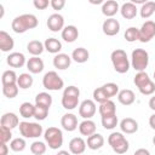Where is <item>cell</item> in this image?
Here are the masks:
<instances>
[{
	"mask_svg": "<svg viewBox=\"0 0 155 155\" xmlns=\"http://www.w3.org/2000/svg\"><path fill=\"white\" fill-rule=\"evenodd\" d=\"M0 125L2 127H6L8 130H12V128L19 126V119H18V116L15 113H5L1 116Z\"/></svg>",
	"mask_w": 155,
	"mask_h": 155,
	"instance_id": "cell-16",
	"label": "cell"
},
{
	"mask_svg": "<svg viewBox=\"0 0 155 155\" xmlns=\"http://www.w3.org/2000/svg\"><path fill=\"white\" fill-rule=\"evenodd\" d=\"M108 143L116 154H125L130 148L128 140L121 132L110 133V136L108 137Z\"/></svg>",
	"mask_w": 155,
	"mask_h": 155,
	"instance_id": "cell-7",
	"label": "cell"
},
{
	"mask_svg": "<svg viewBox=\"0 0 155 155\" xmlns=\"http://www.w3.org/2000/svg\"><path fill=\"white\" fill-rule=\"evenodd\" d=\"M50 5H51V7L53 10L59 11V10H62L65 6V1L64 0H51L50 1Z\"/></svg>",
	"mask_w": 155,
	"mask_h": 155,
	"instance_id": "cell-46",
	"label": "cell"
},
{
	"mask_svg": "<svg viewBox=\"0 0 155 155\" xmlns=\"http://www.w3.org/2000/svg\"><path fill=\"white\" fill-rule=\"evenodd\" d=\"M119 10H120L119 4L115 0H107L102 5V13L108 18H113V16H115Z\"/></svg>",
	"mask_w": 155,
	"mask_h": 155,
	"instance_id": "cell-20",
	"label": "cell"
},
{
	"mask_svg": "<svg viewBox=\"0 0 155 155\" xmlns=\"http://www.w3.org/2000/svg\"><path fill=\"white\" fill-rule=\"evenodd\" d=\"M19 133L24 138H38L42 134L44 130L42 126L38 122H29V121H22L19 122Z\"/></svg>",
	"mask_w": 155,
	"mask_h": 155,
	"instance_id": "cell-8",
	"label": "cell"
},
{
	"mask_svg": "<svg viewBox=\"0 0 155 155\" xmlns=\"http://www.w3.org/2000/svg\"><path fill=\"white\" fill-rule=\"evenodd\" d=\"M133 155H150V151L148 149H145V148H139V149H137L134 151Z\"/></svg>",
	"mask_w": 155,
	"mask_h": 155,
	"instance_id": "cell-48",
	"label": "cell"
},
{
	"mask_svg": "<svg viewBox=\"0 0 155 155\" xmlns=\"http://www.w3.org/2000/svg\"><path fill=\"white\" fill-rule=\"evenodd\" d=\"M102 29L107 36H114L120 31V23L115 18H107L103 22Z\"/></svg>",
	"mask_w": 155,
	"mask_h": 155,
	"instance_id": "cell-13",
	"label": "cell"
},
{
	"mask_svg": "<svg viewBox=\"0 0 155 155\" xmlns=\"http://www.w3.org/2000/svg\"><path fill=\"white\" fill-rule=\"evenodd\" d=\"M44 138H45V142L47 143L48 148H51L53 150H56L63 145V132L58 127H53V126L48 127L44 132Z\"/></svg>",
	"mask_w": 155,
	"mask_h": 155,
	"instance_id": "cell-6",
	"label": "cell"
},
{
	"mask_svg": "<svg viewBox=\"0 0 155 155\" xmlns=\"http://www.w3.org/2000/svg\"><path fill=\"white\" fill-rule=\"evenodd\" d=\"M8 154V147L6 143H0V155H7Z\"/></svg>",
	"mask_w": 155,
	"mask_h": 155,
	"instance_id": "cell-49",
	"label": "cell"
},
{
	"mask_svg": "<svg viewBox=\"0 0 155 155\" xmlns=\"http://www.w3.org/2000/svg\"><path fill=\"white\" fill-rule=\"evenodd\" d=\"M155 36V22L145 21L139 28V41L149 42Z\"/></svg>",
	"mask_w": 155,
	"mask_h": 155,
	"instance_id": "cell-10",
	"label": "cell"
},
{
	"mask_svg": "<svg viewBox=\"0 0 155 155\" xmlns=\"http://www.w3.org/2000/svg\"><path fill=\"white\" fill-rule=\"evenodd\" d=\"M120 130L127 134L136 133L138 131V122L132 117H125L120 121Z\"/></svg>",
	"mask_w": 155,
	"mask_h": 155,
	"instance_id": "cell-18",
	"label": "cell"
},
{
	"mask_svg": "<svg viewBox=\"0 0 155 155\" xmlns=\"http://www.w3.org/2000/svg\"><path fill=\"white\" fill-rule=\"evenodd\" d=\"M102 88H103V91L105 92V94L108 96V98H109V99H110L111 97H114V96H116V94L119 93V86H117L116 84H114V82L104 84V85L102 86Z\"/></svg>",
	"mask_w": 155,
	"mask_h": 155,
	"instance_id": "cell-40",
	"label": "cell"
},
{
	"mask_svg": "<svg viewBox=\"0 0 155 155\" xmlns=\"http://www.w3.org/2000/svg\"><path fill=\"white\" fill-rule=\"evenodd\" d=\"M11 138H12V132H11V130L0 126V143H7V142L12 140Z\"/></svg>",
	"mask_w": 155,
	"mask_h": 155,
	"instance_id": "cell-45",
	"label": "cell"
},
{
	"mask_svg": "<svg viewBox=\"0 0 155 155\" xmlns=\"http://www.w3.org/2000/svg\"><path fill=\"white\" fill-rule=\"evenodd\" d=\"M90 2H91V4H102V0H97V1H92V0H91Z\"/></svg>",
	"mask_w": 155,
	"mask_h": 155,
	"instance_id": "cell-53",
	"label": "cell"
},
{
	"mask_svg": "<svg viewBox=\"0 0 155 155\" xmlns=\"http://www.w3.org/2000/svg\"><path fill=\"white\" fill-rule=\"evenodd\" d=\"M27 69L31 74H39L44 70V61L39 57H31L27 61Z\"/></svg>",
	"mask_w": 155,
	"mask_h": 155,
	"instance_id": "cell-24",
	"label": "cell"
},
{
	"mask_svg": "<svg viewBox=\"0 0 155 155\" xmlns=\"http://www.w3.org/2000/svg\"><path fill=\"white\" fill-rule=\"evenodd\" d=\"M110 59L113 63V67L115 69L116 73L119 74H125L130 69V61L127 57V53L121 50V48H116L111 52L110 54Z\"/></svg>",
	"mask_w": 155,
	"mask_h": 155,
	"instance_id": "cell-2",
	"label": "cell"
},
{
	"mask_svg": "<svg viewBox=\"0 0 155 155\" xmlns=\"http://www.w3.org/2000/svg\"><path fill=\"white\" fill-rule=\"evenodd\" d=\"M38 24H39V21L36 18V16H34L31 13H24V15H21V16H17L13 18V21L11 23V28L15 33L23 34L27 30L36 28Z\"/></svg>",
	"mask_w": 155,
	"mask_h": 155,
	"instance_id": "cell-1",
	"label": "cell"
},
{
	"mask_svg": "<svg viewBox=\"0 0 155 155\" xmlns=\"http://www.w3.org/2000/svg\"><path fill=\"white\" fill-rule=\"evenodd\" d=\"M79 36V30L75 25H67L62 30V39L65 42H74Z\"/></svg>",
	"mask_w": 155,
	"mask_h": 155,
	"instance_id": "cell-27",
	"label": "cell"
},
{
	"mask_svg": "<svg viewBox=\"0 0 155 155\" xmlns=\"http://www.w3.org/2000/svg\"><path fill=\"white\" fill-rule=\"evenodd\" d=\"M61 126L68 132L75 131L78 128V117H76V115H74L73 113L64 114L61 119Z\"/></svg>",
	"mask_w": 155,
	"mask_h": 155,
	"instance_id": "cell-14",
	"label": "cell"
},
{
	"mask_svg": "<svg viewBox=\"0 0 155 155\" xmlns=\"http://www.w3.org/2000/svg\"><path fill=\"white\" fill-rule=\"evenodd\" d=\"M33 5L38 8V10H45L46 7H48L50 1L48 0H34Z\"/></svg>",
	"mask_w": 155,
	"mask_h": 155,
	"instance_id": "cell-47",
	"label": "cell"
},
{
	"mask_svg": "<svg viewBox=\"0 0 155 155\" xmlns=\"http://www.w3.org/2000/svg\"><path fill=\"white\" fill-rule=\"evenodd\" d=\"M149 108H150L151 110H154V111H155V96H154V97H151V98L149 99Z\"/></svg>",
	"mask_w": 155,
	"mask_h": 155,
	"instance_id": "cell-51",
	"label": "cell"
},
{
	"mask_svg": "<svg viewBox=\"0 0 155 155\" xmlns=\"http://www.w3.org/2000/svg\"><path fill=\"white\" fill-rule=\"evenodd\" d=\"M71 64V57L67 53H58L53 57V65L59 70H65Z\"/></svg>",
	"mask_w": 155,
	"mask_h": 155,
	"instance_id": "cell-17",
	"label": "cell"
},
{
	"mask_svg": "<svg viewBox=\"0 0 155 155\" xmlns=\"http://www.w3.org/2000/svg\"><path fill=\"white\" fill-rule=\"evenodd\" d=\"M87 147L91 150H98L104 145V137L101 133H93L92 136L87 137V142H86Z\"/></svg>",
	"mask_w": 155,
	"mask_h": 155,
	"instance_id": "cell-26",
	"label": "cell"
},
{
	"mask_svg": "<svg viewBox=\"0 0 155 155\" xmlns=\"http://www.w3.org/2000/svg\"><path fill=\"white\" fill-rule=\"evenodd\" d=\"M80 90L76 86H68L64 88L62 94V105L67 110H73L79 105Z\"/></svg>",
	"mask_w": 155,
	"mask_h": 155,
	"instance_id": "cell-4",
	"label": "cell"
},
{
	"mask_svg": "<svg viewBox=\"0 0 155 155\" xmlns=\"http://www.w3.org/2000/svg\"><path fill=\"white\" fill-rule=\"evenodd\" d=\"M25 145H27V143H25L24 138H21V137L13 138V139L10 142V148H11V150H13V151H16V153L23 151V150L25 149Z\"/></svg>",
	"mask_w": 155,
	"mask_h": 155,
	"instance_id": "cell-37",
	"label": "cell"
},
{
	"mask_svg": "<svg viewBox=\"0 0 155 155\" xmlns=\"http://www.w3.org/2000/svg\"><path fill=\"white\" fill-rule=\"evenodd\" d=\"M17 79H18V76L16 75V73L13 70H5L1 76V84H2V86L15 85V84H17Z\"/></svg>",
	"mask_w": 155,
	"mask_h": 155,
	"instance_id": "cell-35",
	"label": "cell"
},
{
	"mask_svg": "<svg viewBox=\"0 0 155 155\" xmlns=\"http://www.w3.org/2000/svg\"><path fill=\"white\" fill-rule=\"evenodd\" d=\"M35 104L45 105V107L50 108L51 104H52V96L50 93H47V92H40L35 97Z\"/></svg>",
	"mask_w": 155,
	"mask_h": 155,
	"instance_id": "cell-36",
	"label": "cell"
},
{
	"mask_svg": "<svg viewBox=\"0 0 155 155\" xmlns=\"http://www.w3.org/2000/svg\"><path fill=\"white\" fill-rule=\"evenodd\" d=\"M88 58H90V53L84 47H78L71 53V59L75 61L76 63H85L88 61Z\"/></svg>",
	"mask_w": 155,
	"mask_h": 155,
	"instance_id": "cell-31",
	"label": "cell"
},
{
	"mask_svg": "<svg viewBox=\"0 0 155 155\" xmlns=\"http://www.w3.org/2000/svg\"><path fill=\"white\" fill-rule=\"evenodd\" d=\"M79 131H80V133L82 136H86V137L92 136L93 133H96V124H94V121H92L91 119L81 121L79 124Z\"/></svg>",
	"mask_w": 155,
	"mask_h": 155,
	"instance_id": "cell-28",
	"label": "cell"
},
{
	"mask_svg": "<svg viewBox=\"0 0 155 155\" xmlns=\"http://www.w3.org/2000/svg\"><path fill=\"white\" fill-rule=\"evenodd\" d=\"M30 151L34 155H42L46 153V144L40 140H35L30 145Z\"/></svg>",
	"mask_w": 155,
	"mask_h": 155,
	"instance_id": "cell-41",
	"label": "cell"
},
{
	"mask_svg": "<svg viewBox=\"0 0 155 155\" xmlns=\"http://www.w3.org/2000/svg\"><path fill=\"white\" fill-rule=\"evenodd\" d=\"M153 144H154V145H155V136H154V137H153Z\"/></svg>",
	"mask_w": 155,
	"mask_h": 155,
	"instance_id": "cell-54",
	"label": "cell"
},
{
	"mask_svg": "<svg viewBox=\"0 0 155 155\" xmlns=\"http://www.w3.org/2000/svg\"><path fill=\"white\" fill-rule=\"evenodd\" d=\"M56 155H70V153H68L67 150H59Z\"/></svg>",
	"mask_w": 155,
	"mask_h": 155,
	"instance_id": "cell-52",
	"label": "cell"
},
{
	"mask_svg": "<svg viewBox=\"0 0 155 155\" xmlns=\"http://www.w3.org/2000/svg\"><path fill=\"white\" fill-rule=\"evenodd\" d=\"M44 46H45L46 51H48L50 53H53V54H58L59 51L62 50V42L56 38L46 39L45 42H44Z\"/></svg>",
	"mask_w": 155,
	"mask_h": 155,
	"instance_id": "cell-29",
	"label": "cell"
},
{
	"mask_svg": "<svg viewBox=\"0 0 155 155\" xmlns=\"http://www.w3.org/2000/svg\"><path fill=\"white\" fill-rule=\"evenodd\" d=\"M154 79H155V71H154Z\"/></svg>",
	"mask_w": 155,
	"mask_h": 155,
	"instance_id": "cell-55",
	"label": "cell"
},
{
	"mask_svg": "<svg viewBox=\"0 0 155 155\" xmlns=\"http://www.w3.org/2000/svg\"><path fill=\"white\" fill-rule=\"evenodd\" d=\"M117 101H119L122 105H131V104H133L134 101H136L134 92H133L132 90H128V88L121 90V91H119V93H117Z\"/></svg>",
	"mask_w": 155,
	"mask_h": 155,
	"instance_id": "cell-23",
	"label": "cell"
},
{
	"mask_svg": "<svg viewBox=\"0 0 155 155\" xmlns=\"http://www.w3.org/2000/svg\"><path fill=\"white\" fill-rule=\"evenodd\" d=\"M117 116L113 115V116H108V117H102V126L105 130H113L117 126Z\"/></svg>",
	"mask_w": 155,
	"mask_h": 155,
	"instance_id": "cell-43",
	"label": "cell"
},
{
	"mask_svg": "<svg viewBox=\"0 0 155 155\" xmlns=\"http://www.w3.org/2000/svg\"><path fill=\"white\" fill-rule=\"evenodd\" d=\"M149 64V53L143 48H136L131 54V65L134 70L145 71Z\"/></svg>",
	"mask_w": 155,
	"mask_h": 155,
	"instance_id": "cell-5",
	"label": "cell"
},
{
	"mask_svg": "<svg viewBox=\"0 0 155 155\" xmlns=\"http://www.w3.org/2000/svg\"><path fill=\"white\" fill-rule=\"evenodd\" d=\"M149 125H150V127L153 130H155V113L149 117Z\"/></svg>",
	"mask_w": 155,
	"mask_h": 155,
	"instance_id": "cell-50",
	"label": "cell"
},
{
	"mask_svg": "<svg viewBox=\"0 0 155 155\" xmlns=\"http://www.w3.org/2000/svg\"><path fill=\"white\" fill-rule=\"evenodd\" d=\"M155 12V1H147L145 4L142 5L140 10H139V13H140V17L142 18H149L154 15Z\"/></svg>",
	"mask_w": 155,
	"mask_h": 155,
	"instance_id": "cell-34",
	"label": "cell"
},
{
	"mask_svg": "<svg viewBox=\"0 0 155 155\" xmlns=\"http://www.w3.org/2000/svg\"><path fill=\"white\" fill-rule=\"evenodd\" d=\"M125 39L128 42H133L136 40H139V29L136 27H130L125 31Z\"/></svg>",
	"mask_w": 155,
	"mask_h": 155,
	"instance_id": "cell-38",
	"label": "cell"
},
{
	"mask_svg": "<svg viewBox=\"0 0 155 155\" xmlns=\"http://www.w3.org/2000/svg\"><path fill=\"white\" fill-rule=\"evenodd\" d=\"M15 47V41L12 36L5 30L0 31V50L2 52H10Z\"/></svg>",
	"mask_w": 155,
	"mask_h": 155,
	"instance_id": "cell-22",
	"label": "cell"
},
{
	"mask_svg": "<svg viewBox=\"0 0 155 155\" xmlns=\"http://www.w3.org/2000/svg\"><path fill=\"white\" fill-rule=\"evenodd\" d=\"M48 109L47 107L45 105H39V104H35V111H34V117L39 121H42L47 117L48 115Z\"/></svg>",
	"mask_w": 155,
	"mask_h": 155,
	"instance_id": "cell-39",
	"label": "cell"
},
{
	"mask_svg": "<svg viewBox=\"0 0 155 155\" xmlns=\"http://www.w3.org/2000/svg\"><path fill=\"white\" fill-rule=\"evenodd\" d=\"M34 111H35V105H33L30 102H24L19 107V114L24 119L34 117Z\"/></svg>",
	"mask_w": 155,
	"mask_h": 155,
	"instance_id": "cell-33",
	"label": "cell"
},
{
	"mask_svg": "<svg viewBox=\"0 0 155 155\" xmlns=\"http://www.w3.org/2000/svg\"><path fill=\"white\" fill-rule=\"evenodd\" d=\"M133 82L137 86L138 91L144 96H150L155 92V84L145 71L137 73L133 79Z\"/></svg>",
	"mask_w": 155,
	"mask_h": 155,
	"instance_id": "cell-3",
	"label": "cell"
},
{
	"mask_svg": "<svg viewBox=\"0 0 155 155\" xmlns=\"http://www.w3.org/2000/svg\"><path fill=\"white\" fill-rule=\"evenodd\" d=\"M120 12H121V16L124 18H126V19H133L137 16L138 8H137V6L132 1H128V2H125V4L121 5Z\"/></svg>",
	"mask_w": 155,
	"mask_h": 155,
	"instance_id": "cell-21",
	"label": "cell"
},
{
	"mask_svg": "<svg viewBox=\"0 0 155 155\" xmlns=\"http://www.w3.org/2000/svg\"><path fill=\"white\" fill-rule=\"evenodd\" d=\"M97 111V108H96V103L92 99H85L80 103L79 105V115L84 119V120H87V119H91Z\"/></svg>",
	"mask_w": 155,
	"mask_h": 155,
	"instance_id": "cell-11",
	"label": "cell"
},
{
	"mask_svg": "<svg viewBox=\"0 0 155 155\" xmlns=\"http://www.w3.org/2000/svg\"><path fill=\"white\" fill-rule=\"evenodd\" d=\"M27 50H28V52H29L33 57H38V56H40V54L44 52L45 46H44V44H42L41 41H39V40H31V41L28 42Z\"/></svg>",
	"mask_w": 155,
	"mask_h": 155,
	"instance_id": "cell-30",
	"label": "cell"
},
{
	"mask_svg": "<svg viewBox=\"0 0 155 155\" xmlns=\"http://www.w3.org/2000/svg\"><path fill=\"white\" fill-rule=\"evenodd\" d=\"M86 150V142L81 137H74L69 142V151L74 155H82Z\"/></svg>",
	"mask_w": 155,
	"mask_h": 155,
	"instance_id": "cell-15",
	"label": "cell"
},
{
	"mask_svg": "<svg viewBox=\"0 0 155 155\" xmlns=\"http://www.w3.org/2000/svg\"><path fill=\"white\" fill-rule=\"evenodd\" d=\"M42 86L48 91H58V90L63 88L64 81L54 70H51V71H47L44 75Z\"/></svg>",
	"mask_w": 155,
	"mask_h": 155,
	"instance_id": "cell-9",
	"label": "cell"
},
{
	"mask_svg": "<svg viewBox=\"0 0 155 155\" xmlns=\"http://www.w3.org/2000/svg\"><path fill=\"white\" fill-rule=\"evenodd\" d=\"M99 114L102 117H108V116H113V115H116V107H115V103L109 99L104 103H102L99 105V109H98Z\"/></svg>",
	"mask_w": 155,
	"mask_h": 155,
	"instance_id": "cell-25",
	"label": "cell"
},
{
	"mask_svg": "<svg viewBox=\"0 0 155 155\" xmlns=\"http://www.w3.org/2000/svg\"><path fill=\"white\" fill-rule=\"evenodd\" d=\"M47 28L53 31V33H57V31H62L64 29V18L62 15L59 13H52L48 18H47Z\"/></svg>",
	"mask_w": 155,
	"mask_h": 155,
	"instance_id": "cell-12",
	"label": "cell"
},
{
	"mask_svg": "<svg viewBox=\"0 0 155 155\" xmlns=\"http://www.w3.org/2000/svg\"><path fill=\"white\" fill-rule=\"evenodd\" d=\"M18 88H19V87L17 86V84H15V85L2 86V93H4L5 97L12 99V98L17 97V94H18Z\"/></svg>",
	"mask_w": 155,
	"mask_h": 155,
	"instance_id": "cell-42",
	"label": "cell"
},
{
	"mask_svg": "<svg viewBox=\"0 0 155 155\" xmlns=\"http://www.w3.org/2000/svg\"><path fill=\"white\" fill-rule=\"evenodd\" d=\"M7 64L12 68H21L23 67L24 64H27L25 62V57L22 52H12L7 56V59H6Z\"/></svg>",
	"mask_w": 155,
	"mask_h": 155,
	"instance_id": "cell-19",
	"label": "cell"
},
{
	"mask_svg": "<svg viewBox=\"0 0 155 155\" xmlns=\"http://www.w3.org/2000/svg\"><path fill=\"white\" fill-rule=\"evenodd\" d=\"M33 82H34L33 76L28 73H22L17 79V86L19 88H23V90H27V88L31 87Z\"/></svg>",
	"mask_w": 155,
	"mask_h": 155,
	"instance_id": "cell-32",
	"label": "cell"
},
{
	"mask_svg": "<svg viewBox=\"0 0 155 155\" xmlns=\"http://www.w3.org/2000/svg\"><path fill=\"white\" fill-rule=\"evenodd\" d=\"M93 101L97 102V103H99V104H102V103L109 101V98H108V96L105 94V92L103 91L102 86H101V87H97V88L93 91Z\"/></svg>",
	"mask_w": 155,
	"mask_h": 155,
	"instance_id": "cell-44",
	"label": "cell"
}]
</instances>
